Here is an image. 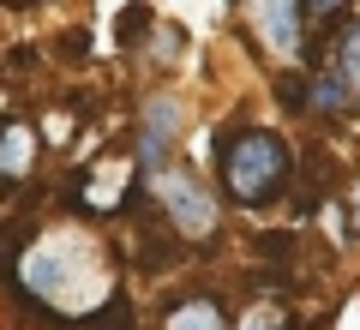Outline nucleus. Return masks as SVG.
<instances>
[{
  "mask_svg": "<svg viewBox=\"0 0 360 330\" xmlns=\"http://www.w3.org/2000/svg\"><path fill=\"white\" fill-rule=\"evenodd\" d=\"M258 253H264V258H288V253H295V234H264Z\"/></svg>",
  "mask_w": 360,
  "mask_h": 330,
  "instance_id": "obj_13",
  "label": "nucleus"
},
{
  "mask_svg": "<svg viewBox=\"0 0 360 330\" xmlns=\"http://www.w3.org/2000/svg\"><path fill=\"white\" fill-rule=\"evenodd\" d=\"M144 186H150V198L162 204L168 229H180L186 241H205L210 229H217V204H210L205 180L193 174V168H156V174H144Z\"/></svg>",
  "mask_w": 360,
  "mask_h": 330,
  "instance_id": "obj_3",
  "label": "nucleus"
},
{
  "mask_svg": "<svg viewBox=\"0 0 360 330\" xmlns=\"http://www.w3.org/2000/svg\"><path fill=\"white\" fill-rule=\"evenodd\" d=\"M252 25L270 54H283V61L300 54V6L295 0H252Z\"/></svg>",
  "mask_w": 360,
  "mask_h": 330,
  "instance_id": "obj_5",
  "label": "nucleus"
},
{
  "mask_svg": "<svg viewBox=\"0 0 360 330\" xmlns=\"http://www.w3.org/2000/svg\"><path fill=\"white\" fill-rule=\"evenodd\" d=\"M354 96H360V90L348 84L342 72H319V78L307 84V108H319V115H348Z\"/></svg>",
  "mask_w": 360,
  "mask_h": 330,
  "instance_id": "obj_9",
  "label": "nucleus"
},
{
  "mask_svg": "<svg viewBox=\"0 0 360 330\" xmlns=\"http://www.w3.org/2000/svg\"><path fill=\"white\" fill-rule=\"evenodd\" d=\"M234 330H295V318H288L283 306H252V312H246Z\"/></svg>",
  "mask_w": 360,
  "mask_h": 330,
  "instance_id": "obj_10",
  "label": "nucleus"
},
{
  "mask_svg": "<svg viewBox=\"0 0 360 330\" xmlns=\"http://www.w3.org/2000/svg\"><path fill=\"white\" fill-rule=\"evenodd\" d=\"M180 120H186V108H180L174 96L144 102V127H139V174H156V168H168V144H174Z\"/></svg>",
  "mask_w": 360,
  "mask_h": 330,
  "instance_id": "obj_4",
  "label": "nucleus"
},
{
  "mask_svg": "<svg viewBox=\"0 0 360 330\" xmlns=\"http://www.w3.org/2000/svg\"><path fill=\"white\" fill-rule=\"evenodd\" d=\"M180 241H186L180 229H168V234L162 229H139V270H150V277H156V270H174L180 258H186Z\"/></svg>",
  "mask_w": 360,
  "mask_h": 330,
  "instance_id": "obj_8",
  "label": "nucleus"
},
{
  "mask_svg": "<svg viewBox=\"0 0 360 330\" xmlns=\"http://www.w3.org/2000/svg\"><path fill=\"white\" fill-rule=\"evenodd\" d=\"M342 78H348V84L360 90V25L348 30V37H342Z\"/></svg>",
  "mask_w": 360,
  "mask_h": 330,
  "instance_id": "obj_12",
  "label": "nucleus"
},
{
  "mask_svg": "<svg viewBox=\"0 0 360 330\" xmlns=\"http://www.w3.org/2000/svg\"><path fill=\"white\" fill-rule=\"evenodd\" d=\"M354 234H360V198H354Z\"/></svg>",
  "mask_w": 360,
  "mask_h": 330,
  "instance_id": "obj_15",
  "label": "nucleus"
},
{
  "mask_svg": "<svg viewBox=\"0 0 360 330\" xmlns=\"http://www.w3.org/2000/svg\"><path fill=\"white\" fill-rule=\"evenodd\" d=\"M312 6H319V13H330V6H342V0H312Z\"/></svg>",
  "mask_w": 360,
  "mask_h": 330,
  "instance_id": "obj_14",
  "label": "nucleus"
},
{
  "mask_svg": "<svg viewBox=\"0 0 360 330\" xmlns=\"http://www.w3.org/2000/svg\"><path fill=\"white\" fill-rule=\"evenodd\" d=\"M18 288L30 300H49L54 318L78 312V306H108V265L103 246H90L84 234H42L30 253H18Z\"/></svg>",
  "mask_w": 360,
  "mask_h": 330,
  "instance_id": "obj_1",
  "label": "nucleus"
},
{
  "mask_svg": "<svg viewBox=\"0 0 360 330\" xmlns=\"http://www.w3.org/2000/svg\"><path fill=\"white\" fill-rule=\"evenodd\" d=\"M162 330H229V318H222L217 294H186V300L168 306Z\"/></svg>",
  "mask_w": 360,
  "mask_h": 330,
  "instance_id": "obj_6",
  "label": "nucleus"
},
{
  "mask_svg": "<svg viewBox=\"0 0 360 330\" xmlns=\"http://www.w3.org/2000/svg\"><path fill=\"white\" fill-rule=\"evenodd\" d=\"M30 163H37V132H30L25 120H6V151H0V174H6V186H18V180L30 174Z\"/></svg>",
  "mask_w": 360,
  "mask_h": 330,
  "instance_id": "obj_7",
  "label": "nucleus"
},
{
  "mask_svg": "<svg viewBox=\"0 0 360 330\" xmlns=\"http://www.w3.org/2000/svg\"><path fill=\"white\" fill-rule=\"evenodd\" d=\"M120 49H132V42L139 37H150V6H127V13H120Z\"/></svg>",
  "mask_w": 360,
  "mask_h": 330,
  "instance_id": "obj_11",
  "label": "nucleus"
},
{
  "mask_svg": "<svg viewBox=\"0 0 360 330\" xmlns=\"http://www.w3.org/2000/svg\"><path fill=\"white\" fill-rule=\"evenodd\" d=\"M217 168H222L229 198L246 204V210H258V204H270L276 192L295 186V151H288L283 132H270V127H222L217 132Z\"/></svg>",
  "mask_w": 360,
  "mask_h": 330,
  "instance_id": "obj_2",
  "label": "nucleus"
}]
</instances>
